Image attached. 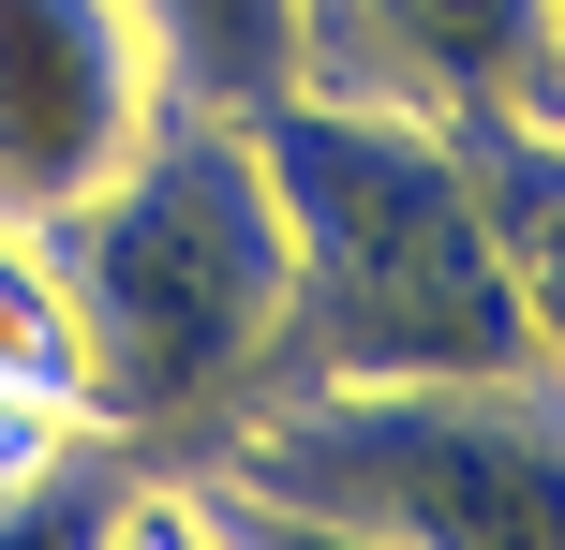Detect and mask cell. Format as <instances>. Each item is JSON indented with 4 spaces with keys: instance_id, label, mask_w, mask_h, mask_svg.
Returning a JSON list of instances; mask_svg holds the SVG:
<instances>
[{
    "instance_id": "6da1fadb",
    "label": "cell",
    "mask_w": 565,
    "mask_h": 550,
    "mask_svg": "<svg viewBox=\"0 0 565 550\" xmlns=\"http://www.w3.org/2000/svg\"><path fill=\"white\" fill-rule=\"evenodd\" d=\"M45 268L75 298L89 432L149 462H224L298 387L282 343V194L254 119L164 105L75 208H45Z\"/></svg>"
},
{
    "instance_id": "7a4b0ae2",
    "label": "cell",
    "mask_w": 565,
    "mask_h": 550,
    "mask_svg": "<svg viewBox=\"0 0 565 550\" xmlns=\"http://www.w3.org/2000/svg\"><path fill=\"white\" fill-rule=\"evenodd\" d=\"M254 149H268V194H282V343H298V387L536 373V327L507 298L461 134L282 89L254 119Z\"/></svg>"
},
{
    "instance_id": "3957f363",
    "label": "cell",
    "mask_w": 565,
    "mask_h": 550,
    "mask_svg": "<svg viewBox=\"0 0 565 550\" xmlns=\"http://www.w3.org/2000/svg\"><path fill=\"white\" fill-rule=\"evenodd\" d=\"M194 476L372 536V550H565V373L282 387Z\"/></svg>"
},
{
    "instance_id": "277c9868",
    "label": "cell",
    "mask_w": 565,
    "mask_h": 550,
    "mask_svg": "<svg viewBox=\"0 0 565 550\" xmlns=\"http://www.w3.org/2000/svg\"><path fill=\"white\" fill-rule=\"evenodd\" d=\"M298 89L431 119V134L565 119V15L551 0H298Z\"/></svg>"
},
{
    "instance_id": "5b68a950",
    "label": "cell",
    "mask_w": 565,
    "mask_h": 550,
    "mask_svg": "<svg viewBox=\"0 0 565 550\" xmlns=\"http://www.w3.org/2000/svg\"><path fill=\"white\" fill-rule=\"evenodd\" d=\"M149 119H164V75L119 0H0V224L75 208Z\"/></svg>"
},
{
    "instance_id": "8992f818",
    "label": "cell",
    "mask_w": 565,
    "mask_h": 550,
    "mask_svg": "<svg viewBox=\"0 0 565 550\" xmlns=\"http://www.w3.org/2000/svg\"><path fill=\"white\" fill-rule=\"evenodd\" d=\"M461 164H477L507 298H521V327H536V373H565V119H477Z\"/></svg>"
},
{
    "instance_id": "52a82bcc",
    "label": "cell",
    "mask_w": 565,
    "mask_h": 550,
    "mask_svg": "<svg viewBox=\"0 0 565 550\" xmlns=\"http://www.w3.org/2000/svg\"><path fill=\"white\" fill-rule=\"evenodd\" d=\"M164 75V105H209V119H268L298 89V0H119Z\"/></svg>"
},
{
    "instance_id": "ba28073f",
    "label": "cell",
    "mask_w": 565,
    "mask_h": 550,
    "mask_svg": "<svg viewBox=\"0 0 565 550\" xmlns=\"http://www.w3.org/2000/svg\"><path fill=\"white\" fill-rule=\"evenodd\" d=\"M135 462L149 446H119V432H75L30 492H0V550H105L119 521V492H135Z\"/></svg>"
},
{
    "instance_id": "9c48e42d",
    "label": "cell",
    "mask_w": 565,
    "mask_h": 550,
    "mask_svg": "<svg viewBox=\"0 0 565 550\" xmlns=\"http://www.w3.org/2000/svg\"><path fill=\"white\" fill-rule=\"evenodd\" d=\"M0 373L89 417V373H75V298H60V268H45V224H0Z\"/></svg>"
},
{
    "instance_id": "30bf717a",
    "label": "cell",
    "mask_w": 565,
    "mask_h": 550,
    "mask_svg": "<svg viewBox=\"0 0 565 550\" xmlns=\"http://www.w3.org/2000/svg\"><path fill=\"white\" fill-rule=\"evenodd\" d=\"M105 550H224V506H209L194 462H135V492H119Z\"/></svg>"
},
{
    "instance_id": "8fae6325",
    "label": "cell",
    "mask_w": 565,
    "mask_h": 550,
    "mask_svg": "<svg viewBox=\"0 0 565 550\" xmlns=\"http://www.w3.org/2000/svg\"><path fill=\"white\" fill-rule=\"evenodd\" d=\"M209 506H224V550H372V536L312 521V506H268V492H238V476H209Z\"/></svg>"
},
{
    "instance_id": "7c38bea8",
    "label": "cell",
    "mask_w": 565,
    "mask_h": 550,
    "mask_svg": "<svg viewBox=\"0 0 565 550\" xmlns=\"http://www.w3.org/2000/svg\"><path fill=\"white\" fill-rule=\"evenodd\" d=\"M75 432H89L75 402H45V387H15V373H0V492H30V476H45Z\"/></svg>"
},
{
    "instance_id": "4fadbf2b",
    "label": "cell",
    "mask_w": 565,
    "mask_h": 550,
    "mask_svg": "<svg viewBox=\"0 0 565 550\" xmlns=\"http://www.w3.org/2000/svg\"><path fill=\"white\" fill-rule=\"evenodd\" d=\"M551 15H565V0H551Z\"/></svg>"
}]
</instances>
